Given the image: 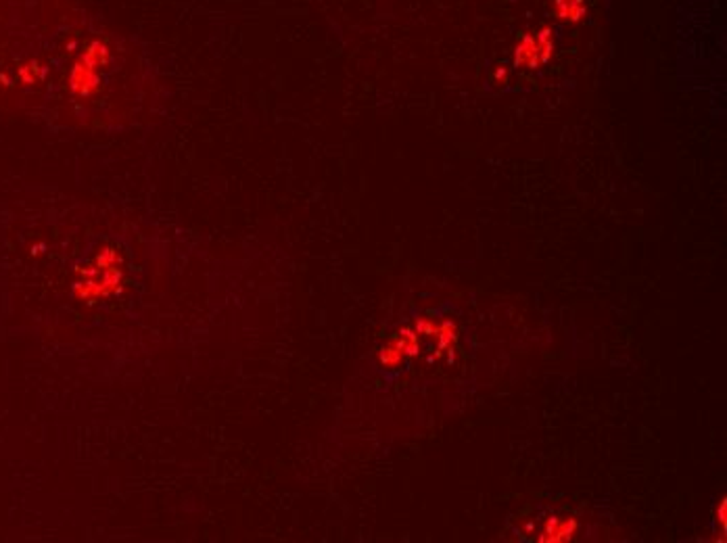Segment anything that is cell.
<instances>
[{
    "mask_svg": "<svg viewBox=\"0 0 727 543\" xmlns=\"http://www.w3.org/2000/svg\"><path fill=\"white\" fill-rule=\"evenodd\" d=\"M558 17L568 21H579L585 15V0H556Z\"/></svg>",
    "mask_w": 727,
    "mask_h": 543,
    "instance_id": "obj_3",
    "label": "cell"
},
{
    "mask_svg": "<svg viewBox=\"0 0 727 543\" xmlns=\"http://www.w3.org/2000/svg\"><path fill=\"white\" fill-rule=\"evenodd\" d=\"M554 51V42H552V32L546 27L542 30L537 36L529 34L523 38V42L516 46V55H514V63L516 65H527L531 70H535L542 63H548Z\"/></svg>",
    "mask_w": 727,
    "mask_h": 543,
    "instance_id": "obj_1",
    "label": "cell"
},
{
    "mask_svg": "<svg viewBox=\"0 0 727 543\" xmlns=\"http://www.w3.org/2000/svg\"><path fill=\"white\" fill-rule=\"evenodd\" d=\"M577 529V523L572 518H565V521H558V518H550L548 523V529H546V537H542L544 542H566L572 537Z\"/></svg>",
    "mask_w": 727,
    "mask_h": 543,
    "instance_id": "obj_2",
    "label": "cell"
},
{
    "mask_svg": "<svg viewBox=\"0 0 727 543\" xmlns=\"http://www.w3.org/2000/svg\"><path fill=\"white\" fill-rule=\"evenodd\" d=\"M402 355H404V351L391 341L387 347H383V351H381V362H383L385 366H389V368H395V366L402 362Z\"/></svg>",
    "mask_w": 727,
    "mask_h": 543,
    "instance_id": "obj_4",
    "label": "cell"
}]
</instances>
